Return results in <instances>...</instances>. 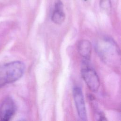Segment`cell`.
Masks as SVG:
<instances>
[{
    "mask_svg": "<svg viewBox=\"0 0 121 121\" xmlns=\"http://www.w3.org/2000/svg\"><path fill=\"white\" fill-rule=\"evenodd\" d=\"M100 7L103 11L109 13L112 9L111 0H100L99 2Z\"/></svg>",
    "mask_w": 121,
    "mask_h": 121,
    "instance_id": "cell-8",
    "label": "cell"
},
{
    "mask_svg": "<svg viewBox=\"0 0 121 121\" xmlns=\"http://www.w3.org/2000/svg\"><path fill=\"white\" fill-rule=\"evenodd\" d=\"M65 18V14L63 10V5L60 0H58L55 4L51 19L55 24L60 25L64 21Z\"/></svg>",
    "mask_w": 121,
    "mask_h": 121,
    "instance_id": "cell-6",
    "label": "cell"
},
{
    "mask_svg": "<svg viewBox=\"0 0 121 121\" xmlns=\"http://www.w3.org/2000/svg\"><path fill=\"white\" fill-rule=\"evenodd\" d=\"M97 51L101 57L106 62L113 64L120 57V51L116 43L109 38L103 39L97 45Z\"/></svg>",
    "mask_w": 121,
    "mask_h": 121,
    "instance_id": "cell-2",
    "label": "cell"
},
{
    "mask_svg": "<svg viewBox=\"0 0 121 121\" xmlns=\"http://www.w3.org/2000/svg\"><path fill=\"white\" fill-rule=\"evenodd\" d=\"M81 73L90 90L94 92H97L100 86V80L96 72L92 68L86 66L82 69Z\"/></svg>",
    "mask_w": 121,
    "mask_h": 121,
    "instance_id": "cell-3",
    "label": "cell"
},
{
    "mask_svg": "<svg viewBox=\"0 0 121 121\" xmlns=\"http://www.w3.org/2000/svg\"><path fill=\"white\" fill-rule=\"evenodd\" d=\"M73 95L77 112L79 117L82 121L87 120L85 103L81 88L75 86L73 90Z\"/></svg>",
    "mask_w": 121,
    "mask_h": 121,
    "instance_id": "cell-5",
    "label": "cell"
},
{
    "mask_svg": "<svg viewBox=\"0 0 121 121\" xmlns=\"http://www.w3.org/2000/svg\"><path fill=\"white\" fill-rule=\"evenodd\" d=\"M78 50L79 54L86 60H89L91 53V44L87 40H82L78 44Z\"/></svg>",
    "mask_w": 121,
    "mask_h": 121,
    "instance_id": "cell-7",
    "label": "cell"
},
{
    "mask_svg": "<svg viewBox=\"0 0 121 121\" xmlns=\"http://www.w3.org/2000/svg\"><path fill=\"white\" fill-rule=\"evenodd\" d=\"M16 106L13 100L9 97H6L0 105V120L8 121L15 113Z\"/></svg>",
    "mask_w": 121,
    "mask_h": 121,
    "instance_id": "cell-4",
    "label": "cell"
},
{
    "mask_svg": "<svg viewBox=\"0 0 121 121\" xmlns=\"http://www.w3.org/2000/svg\"><path fill=\"white\" fill-rule=\"evenodd\" d=\"M25 65L21 61H14L0 66V87L14 82L24 73Z\"/></svg>",
    "mask_w": 121,
    "mask_h": 121,
    "instance_id": "cell-1",
    "label": "cell"
}]
</instances>
